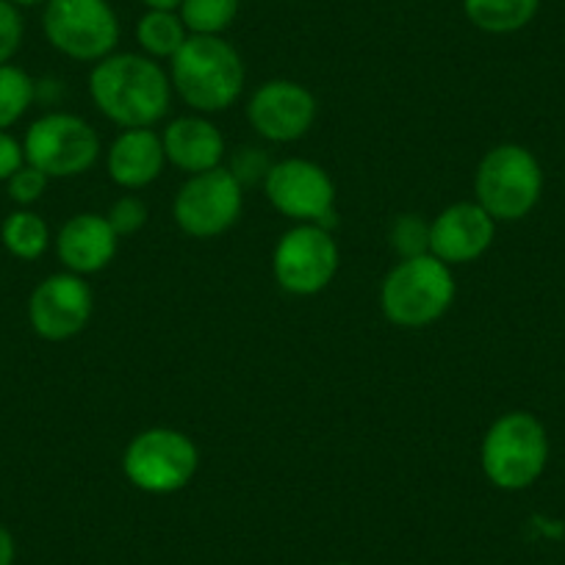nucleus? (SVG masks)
<instances>
[{"label": "nucleus", "mask_w": 565, "mask_h": 565, "mask_svg": "<svg viewBox=\"0 0 565 565\" xmlns=\"http://www.w3.org/2000/svg\"><path fill=\"white\" fill-rule=\"evenodd\" d=\"M89 97L122 130L153 128L170 114L172 81L161 62L145 53H111L92 67Z\"/></svg>", "instance_id": "1"}, {"label": "nucleus", "mask_w": 565, "mask_h": 565, "mask_svg": "<svg viewBox=\"0 0 565 565\" xmlns=\"http://www.w3.org/2000/svg\"><path fill=\"white\" fill-rule=\"evenodd\" d=\"M242 56L225 36L192 34L170 62L172 92L198 114L227 111L244 92Z\"/></svg>", "instance_id": "2"}, {"label": "nucleus", "mask_w": 565, "mask_h": 565, "mask_svg": "<svg viewBox=\"0 0 565 565\" xmlns=\"http://www.w3.org/2000/svg\"><path fill=\"white\" fill-rule=\"evenodd\" d=\"M458 286L452 266L436 255L402 258L380 286V308L391 324L405 330L427 328L452 308Z\"/></svg>", "instance_id": "3"}, {"label": "nucleus", "mask_w": 565, "mask_h": 565, "mask_svg": "<svg viewBox=\"0 0 565 565\" xmlns=\"http://www.w3.org/2000/svg\"><path fill=\"white\" fill-rule=\"evenodd\" d=\"M548 463V436L541 418L510 411L488 427L480 447V466L488 482L502 491H524Z\"/></svg>", "instance_id": "4"}, {"label": "nucleus", "mask_w": 565, "mask_h": 565, "mask_svg": "<svg viewBox=\"0 0 565 565\" xmlns=\"http://www.w3.org/2000/svg\"><path fill=\"white\" fill-rule=\"evenodd\" d=\"M543 194V170L532 150L497 145L475 172V200L497 222H519L532 214Z\"/></svg>", "instance_id": "5"}, {"label": "nucleus", "mask_w": 565, "mask_h": 565, "mask_svg": "<svg viewBox=\"0 0 565 565\" xmlns=\"http://www.w3.org/2000/svg\"><path fill=\"white\" fill-rule=\"evenodd\" d=\"M200 449L192 438L172 427H150L130 438L122 455V475L134 488L153 497L178 493L194 480Z\"/></svg>", "instance_id": "6"}, {"label": "nucleus", "mask_w": 565, "mask_h": 565, "mask_svg": "<svg viewBox=\"0 0 565 565\" xmlns=\"http://www.w3.org/2000/svg\"><path fill=\"white\" fill-rule=\"evenodd\" d=\"M42 31L62 56L97 64L117 51L119 18L108 0H47Z\"/></svg>", "instance_id": "7"}, {"label": "nucleus", "mask_w": 565, "mask_h": 565, "mask_svg": "<svg viewBox=\"0 0 565 565\" xmlns=\"http://www.w3.org/2000/svg\"><path fill=\"white\" fill-rule=\"evenodd\" d=\"M25 164L47 178H78L100 159V136L78 114L51 111L34 119L23 139Z\"/></svg>", "instance_id": "8"}, {"label": "nucleus", "mask_w": 565, "mask_h": 565, "mask_svg": "<svg viewBox=\"0 0 565 565\" xmlns=\"http://www.w3.org/2000/svg\"><path fill=\"white\" fill-rule=\"evenodd\" d=\"M341 253L330 227L295 225L280 236L271 253V275L282 291L313 297L333 282Z\"/></svg>", "instance_id": "9"}, {"label": "nucleus", "mask_w": 565, "mask_h": 565, "mask_svg": "<svg viewBox=\"0 0 565 565\" xmlns=\"http://www.w3.org/2000/svg\"><path fill=\"white\" fill-rule=\"evenodd\" d=\"M264 194L277 214L297 225L330 227L335 220V183L317 161L282 159L269 164Z\"/></svg>", "instance_id": "10"}, {"label": "nucleus", "mask_w": 565, "mask_h": 565, "mask_svg": "<svg viewBox=\"0 0 565 565\" xmlns=\"http://www.w3.org/2000/svg\"><path fill=\"white\" fill-rule=\"evenodd\" d=\"M244 209V186L231 170H216L189 175L178 189L172 216L175 225L192 238H216L231 231Z\"/></svg>", "instance_id": "11"}, {"label": "nucleus", "mask_w": 565, "mask_h": 565, "mask_svg": "<svg viewBox=\"0 0 565 565\" xmlns=\"http://www.w3.org/2000/svg\"><path fill=\"white\" fill-rule=\"evenodd\" d=\"M95 311L89 282L73 271H56L31 291L29 324L40 339L67 341L84 333Z\"/></svg>", "instance_id": "12"}, {"label": "nucleus", "mask_w": 565, "mask_h": 565, "mask_svg": "<svg viewBox=\"0 0 565 565\" xmlns=\"http://www.w3.org/2000/svg\"><path fill=\"white\" fill-rule=\"evenodd\" d=\"M247 119L260 139L289 145L317 122V97L297 81H266L249 97Z\"/></svg>", "instance_id": "13"}, {"label": "nucleus", "mask_w": 565, "mask_h": 565, "mask_svg": "<svg viewBox=\"0 0 565 565\" xmlns=\"http://www.w3.org/2000/svg\"><path fill=\"white\" fill-rule=\"evenodd\" d=\"M493 236L497 220L477 200H463L430 222V255L449 266L471 264L491 249Z\"/></svg>", "instance_id": "14"}, {"label": "nucleus", "mask_w": 565, "mask_h": 565, "mask_svg": "<svg viewBox=\"0 0 565 565\" xmlns=\"http://www.w3.org/2000/svg\"><path fill=\"white\" fill-rule=\"evenodd\" d=\"M119 247V236L108 225L106 214H86L70 216L56 233V255L62 260L64 271L73 275H97L114 260Z\"/></svg>", "instance_id": "15"}, {"label": "nucleus", "mask_w": 565, "mask_h": 565, "mask_svg": "<svg viewBox=\"0 0 565 565\" xmlns=\"http://www.w3.org/2000/svg\"><path fill=\"white\" fill-rule=\"evenodd\" d=\"M167 167V153L161 134L153 128H128L111 141L106 156V170L117 186L128 192L150 186L161 178Z\"/></svg>", "instance_id": "16"}, {"label": "nucleus", "mask_w": 565, "mask_h": 565, "mask_svg": "<svg viewBox=\"0 0 565 565\" xmlns=\"http://www.w3.org/2000/svg\"><path fill=\"white\" fill-rule=\"evenodd\" d=\"M167 164L178 167L186 175H200L222 167L225 159V136L203 114L175 117L161 134Z\"/></svg>", "instance_id": "17"}, {"label": "nucleus", "mask_w": 565, "mask_h": 565, "mask_svg": "<svg viewBox=\"0 0 565 565\" xmlns=\"http://www.w3.org/2000/svg\"><path fill=\"white\" fill-rule=\"evenodd\" d=\"M541 0H463V12L482 34L504 36L526 29L535 20Z\"/></svg>", "instance_id": "18"}, {"label": "nucleus", "mask_w": 565, "mask_h": 565, "mask_svg": "<svg viewBox=\"0 0 565 565\" xmlns=\"http://www.w3.org/2000/svg\"><path fill=\"white\" fill-rule=\"evenodd\" d=\"M189 36L192 34H189L178 12H150V9H145V14L136 23V42H139L141 53L156 58V62H172L175 53L186 45Z\"/></svg>", "instance_id": "19"}, {"label": "nucleus", "mask_w": 565, "mask_h": 565, "mask_svg": "<svg viewBox=\"0 0 565 565\" xmlns=\"http://www.w3.org/2000/svg\"><path fill=\"white\" fill-rule=\"evenodd\" d=\"M0 242L18 260H36L51 247V227L36 211L18 209L0 225Z\"/></svg>", "instance_id": "20"}, {"label": "nucleus", "mask_w": 565, "mask_h": 565, "mask_svg": "<svg viewBox=\"0 0 565 565\" xmlns=\"http://www.w3.org/2000/svg\"><path fill=\"white\" fill-rule=\"evenodd\" d=\"M242 0H183L178 14L189 34L222 36L238 18Z\"/></svg>", "instance_id": "21"}, {"label": "nucleus", "mask_w": 565, "mask_h": 565, "mask_svg": "<svg viewBox=\"0 0 565 565\" xmlns=\"http://www.w3.org/2000/svg\"><path fill=\"white\" fill-rule=\"evenodd\" d=\"M36 100V81L18 64L0 67V130H9L25 117Z\"/></svg>", "instance_id": "22"}, {"label": "nucleus", "mask_w": 565, "mask_h": 565, "mask_svg": "<svg viewBox=\"0 0 565 565\" xmlns=\"http://www.w3.org/2000/svg\"><path fill=\"white\" fill-rule=\"evenodd\" d=\"M388 244L402 258H418L430 253V222L422 214H402L391 225Z\"/></svg>", "instance_id": "23"}, {"label": "nucleus", "mask_w": 565, "mask_h": 565, "mask_svg": "<svg viewBox=\"0 0 565 565\" xmlns=\"http://www.w3.org/2000/svg\"><path fill=\"white\" fill-rule=\"evenodd\" d=\"M106 220L108 225L114 227V233H117L119 238H125V236H134V233H139L141 227L148 225L150 211L141 198H136V194H122L119 200H114Z\"/></svg>", "instance_id": "24"}, {"label": "nucleus", "mask_w": 565, "mask_h": 565, "mask_svg": "<svg viewBox=\"0 0 565 565\" xmlns=\"http://www.w3.org/2000/svg\"><path fill=\"white\" fill-rule=\"evenodd\" d=\"M47 183H51V178H47L45 172H40L31 164H23L7 181V192L9 198H12V203H18L20 209H31V205L40 203V200L45 198Z\"/></svg>", "instance_id": "25"}, {"label": "nucleus", "mask_w": 565, "mask_h": 565, "mask_svg": "<svg viewBox=\"0 0 565 565\" xmlns=\"http://www.w3.org/2000/svg\"><path fill=\"white\" fill-rule=\"evenodd\" d=\"M25 36V20L18 7H12L9 0H0V67L12 64L18 56L20 45Z\"/></svg>", "instance_id": "26"}, {"label": "nucleus", "mask_w": 565, "mask_h": 565, "mask_svg": "<svg viewBox=\"0 0 565 565\" xmlns=\"http://www.w3.org/2000/svg\"><path fill=\"white\" fill-rule=\"evenodd\" d=\"M25 164L23 141L14 139L9 130H0V183H7Z\"/></svg>", "instance_id": "27"}, {"label": "nucleus", "mask_w": 565, "mask_h": 565, "mask_svg": "<svg viewBox=\"0 0 565 565\" xmlns=\"http://www.w3.org/2000/svg\"><path fill=\"white\" fill-rule=\"evenodd\" d=\"M14 557H18V546H14L12 532L0 524V565H14Z\"/></svg>", "instance_id": "28"}, {"label": "nucleus", "mask_w": 565, "mask_h": 565, "mask_svg": "<svg viewBox=\"0 0 565 565\" xmlns=\"http://www.w3.org/2000/svg\"><path fill=\"white\" fill-rule=\"evenodd\" d=\"M141 3H145V9H150V12H178L183 0H141Z\"/></svg>", "instance_id": "29"}, {"label": "nucleus", "mask_w": 565, "mask_h": 565, "mask_svg": "<svg viewBox=\"0 0 565 565\" xmlns=\"http://www.w3.org/2000/svg\"><path fill=\"white\" fill-rule=\"evenodd\" d=\"M9 3H12V7H18L20 12H23V9H36V7L45 9L47 7V0H9Z\"/></svg>", "instance_id": "30"}, {"label": "nucleus", "mask_w": 565, "mask_h": 565, "mask_svg": "<svg viewBox=\"0 0 565 565\" xmlns=\"http://www.w3.org/2000/svg\"><path fill=\"white\" fill-rule=\"evenodd\" d=\"M330 565H352V563H330Z\"/></svg>", "instance_id": "31"}]
</instances>
